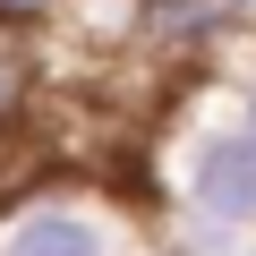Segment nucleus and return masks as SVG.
Instances as JSON below:
<instances>
[{
    "mask_svg": "<svg viewBox=\"0 0 256 256\" xmlns=\"http://www.w3.org/2000/svg\"><path fill=\"white\" fill-rule=\"evenodd\" d=\"M171 205L248 239L256 230V128L230 111V120H196L180 154H171Z\"/></svg>",
    "mask_w": 256,
    "mask_h": 256,
    "instance_id": "obj_1",
    "label": "nucleus"
},
{
    "mask_svg": "<svg viewBox=\"0 0 256 256\" xmlns=\"http://www.w3.org/2000/svg\"><path fill=\"white\" fill-rule=\"evenodd\" d=\"M239 34H256V0H146L128 52L154 68H188V60L230 52Z\"/></svg>",
    "mask_w": 256,
    "mask_h": 256,
    "instance_id": "obj_2",
    "label": "nucleus"
},
{
    "mask_svg": "<svg viewBox=\"0 0 256 256\" xmlns=\"http://www.w3.org/2000/svg\"><path fill=\"white\" fill-rule=\"evenodd\" d=\"M0 256H120V222L86 196H18L0 205Z\"/></svg>",
    "mask_w": 256,
    "mask_h": 256,
    "instance_id": "obj_3",
    "label": "nucleus"
},
{
    "mask_svg": "<svg viewBox=\"0 0 256 256\" xmlns=\"http://www.w3.org/2000/svg\"><path fill=\"white\" fill-rule=\"evenodd\" d=\"M43 102V52L26 34H0V137H18Z\"/></svg>",
    "mask_w": 256,
    "mask_h": 256,
    "instance_id": "obj_4",
    "label": "nucleus"
},
{
    "mask_svg": "<svg viewBox=\"0 0 256 256\" xmlns=\"http://www.w3.org/2000/svg\"><path fill=\"white\" fill-rule=\"evenodd\" d=\"M52 26H68V0H0V34H26V43H43Z\"/></svg>",
    "mask_w": 256,
    "mask_h": 256,
    "instance_id": "obj_5",
    "label": "nucleus"
},
{
    "mask_svg": "<svg viewBox=\"0 0 256 256\" xmlns=\"http://www.w3.org/2000/svg\"><path fill=\"white\" fill-rule=\"evenodd\" d=\"M230 94H239V120H248V128H256V60H248V68H239V77H230Z\"/></svg>",
    "mask_w": 256,
    "mask_h": 256,
    "instance_id": "obj_6",
    "label": "nucleus"
}]
</instances>
